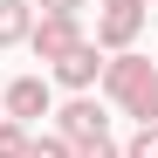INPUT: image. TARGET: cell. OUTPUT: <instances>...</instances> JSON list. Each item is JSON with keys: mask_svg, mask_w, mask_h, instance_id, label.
Returning a JSON list of instances; mask_svg holds the SVG:
<instances>
[{"mask_svg": "<svg viewBox=\"0 0 158 158\" xmlns=\"http://www.w3.org/2000/svg\"><path fill=\"white\" fill-rule=\"evenodd\" d=\"M83 41H89V35H83V21H76V14H41L35 28H28V48H35V62H48V69H55L69 48H83Z\"/></svg>", "mask_w": 158, "mask_h": 158, "instance_id": "obj_1", "label": "cell"}, {"mask_svg": "<svg viewBox=\"0 0 158 158\" xmlns=\"http://www.w3.org/2000/svg\"><path fill=\"white\" fill-rule=\"evenodd\" d=\"M0 103H7V124H21V131H28L35 117H48V110H55V83H48V76H14Z\"/></svg>", "mask_w": 158, "mask_h": 158, "instance_id": "obj_2", "label": "cell"}, {"mask_svg": "<svg viewBox=\"0 0 158 158\" xmlns=\"http://www.w3.org/2000/svg\"><path fill=\"white\" fill-rule=\"evenodd\" d=\"M48 117H55V138H62L69 151L103 138V103H96V96H69L62 110H48Z\"/></svg>", "mask_w": 158, "mask_h": 158, "instance_id": "obj_3", "label": "cell"}, {"mask_svg": "<svg viewBox=\"0 0 158 158\" xmlns=\"http://www.w3.org/2000/svg\"><path fill=\"white\" fill-rule=\"evenodd\" d=\"M138 35H144V7H96V48L103 55H131Z\"/></svg>", "mask_w": 158, "mask_h": 158, "instance_id": "obj_4", "label": "cell"}, {"mask_svg": "<svg viewBox=\"0 0 158 158\" xmlns=\"http://www.w3.org/2000/svg\"><path fill=\"white\" fill-rule=\"evenodd\" d=\"M48 76H55L62 89H76V96H89V83L103 76V48H96V41H83V48H69V55H62L55 69H48Z\"/></svg>", "mask_w": 158, "mask_h": 158, "instance_id": "obj_5", "label": "cell"}, {"mask_svg": "<svg viewBox=\"0 0 158 158\" xmlns=\"http://www.w3.org/2000/svg\"><path fill=\"white\" fill-rule=\"evenodd\" d=\"M117 110H124V117H138V124H158V69H144L138 83L117 96Z\"/></svg>", "mask_w": 158, "mask_h": 158, "instance_id": "obj_6", "label": "cell"}, {"mask_svg": "<svg viewBox=\"0 0 158 158\" xmlns=\"http://www.w3.org/2000/svg\"><path fill=\"white\" fill-rule=\"evenodd\" d=\"M144 69H151V62L138 55V48H131V55H110V62H103V76H96V83H103V96L117 103V96H124V89H131V83L144 76Z\"/></svg>", "mask_w": 158, "mask_h": 158, "instance_id": "obj_7", "label": "cell"}, {"mask_svg": "<svg viewBox=\"0 0 158 158\" xmlns=\"http://www.w3.org/2000/svg\"><path fill=\"white\" fill-rule=\"evenodd\" d=\"M28 28H35V7H28V0H0V48H21Z\"/></svg>", "mask_w": 158, "mask_h": 158, "instance_id": "obj_8", "label": "cell"}, {"mask_svg": "<svg viewBox=\"0 0 158 158\" xmlns=\"http://www.w3.org/2000/svg\"><path fill=\"white\" fill-rule=\"evenodd\" d=\"M28 138H35V131H21V124L0 117V158H28Z\"/></svg>", "mask_w": 158, "mask_h": 158, "instance_id": "obj_9", "label": "cell"}, {"mask_svg": "<svg viewBox=\"0 0 158 158\" xmlns=\"http://www.w3.org/2000/svg\"><path fill=\"white\" fill-rule=\"evenodd\" d=\"M124 158H158V124H138V138L124 144Z\"/></svg>", "mask_w": 158, "mask_h": 158, "instance_id": "obj_10", "label": "cell"}, {"mask_svg": "<svg viewBox=\"0 0 158 158\" xmlns=\"http://www.w3.org/2000/svg\"><path fill=\"white\" fill-rule=\"evenodd\" d=\"M28 158H76L62 138H28Z\"/></svg>", "mask_w": 158, "mask_h": 158, "instance_id": "obj_11", "label": "cell"}, {"mask_svg": "<svg viewBox=\"0 0 158 158\" xmlns=\"http://www.w3.org/2000/svg\"><path fill=\"white\" fill-rule=\"evenodd\" d=\"M76 158H124V144H110V138H96V144H76Z\"/></svg>", "mask_w": 158, "mask_h": 158, "instance_id": "obj_12", "label": "cell"}, {"mask_svg": "<svg viewBox=\"0 0 158 158\" xmlns=\"http://www.w3.org/2000/svg\"><path fill=\"white\" fill-rule=\"evenodd\" d=\"M28 7H41V14H83L89 0H28Z\"/></svg>", "mask_w": 158, "mask_h": 158, "instance_id": "obj_13", "label": "cell"}, {"mask_svg": "<svg viewBox=\"0 0 158 158\" xmlns=\"http://www.w3.org/2000/svg\"><path fill=\"white\" fill-rule=\"evenodd\" d=\"M96 7H144V0H96Z\"/></svg>", "mask_w": 158, "mask_h": 158, "instance_id": "obj_14", "label": "cell"}, {"mask_svg": "<svg viewBox=\"0 0 158 158\" xmlns=\"http://www.w3.org/2000/svg\"><path fill=\"white\" fill-rule=\"evenodd\" d=\"M151 7H158V0H151Z\"/></svg>", "mask_w": 158, "mask_h": 158, "instance_id": "obj_15", "label": "cell"}]
</instances>
